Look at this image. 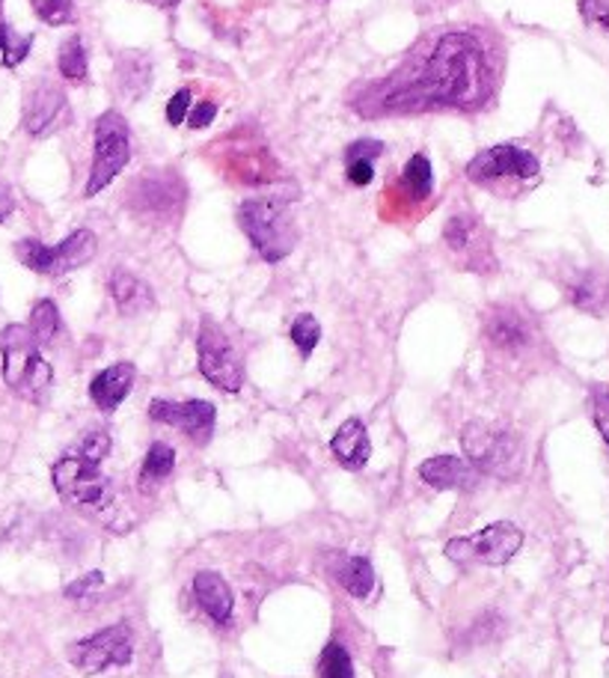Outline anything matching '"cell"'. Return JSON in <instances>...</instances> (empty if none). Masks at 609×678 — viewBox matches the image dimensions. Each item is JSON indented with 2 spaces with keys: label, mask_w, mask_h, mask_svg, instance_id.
Listing matches in <instances>:
<instances>
[{
  "label": "cell",
  "mask_w": 609,
  "mask_h": 678,
  "mask_svg": "<svg viewBox=\"0 0 609 678\" xmlns=\"http://www.w3.org/2000/svg\"><path fill=\"white\" fill-rule=\"evenodd\" d=\"M464 456L479 474L497 479H515L524 467V444L515 432L503 426H488L481 419L467 423L461 432Z\"/></svg>",
  "instance_id": "cell-5"
},
{
  "label": "cell",
  "mask_w": 609,
  "mask_h": 678,
  "mask_svg": "<svg viewBox=\"0 0 609 678\" xmlns=\"http://www.w3.org/2000/svg\"><path fill=\"white\" fill-rule=\"evenodd\" d=\"M568 297L571 304L582 313L600 316L609 304V283L607 277H600L598 271H580L577 277L568 283Z\"/></svg>",
  "instance_id": "cell-22"
},
{
  "label": "cell",
  "mask_w": 609,
  "mask_h": 678,
  "mask_svg": "<svg viewBox=\"0 0 609 678\" xmlns=\"http://www.w3.org/2000/svg\"><path fill=\"white\" fill-rule=\"evenodd\" d=\"M33 10L45 24L51 28H60V24H69L72 21V3L69 0H30Z\"/></svg>",
  "instance_id": "cell-33"
},
{
  "label": "cell",
  "mask_w": 609,
  "mask_h": 678,
  "mask_svg": "<svg viewBox=\"0 0 609 678\" xmlns=\"http://www.w3.org/2000/svg\"><path fill=\"white\" fill-rule=\"evenodd\" d=\"M541 164L532 152L511 143H499V146L481 149L479 155L467 164V179L476 185H511V182H529L538 179Z\"/></svg>",
  "instance_id": "cell-9"
},
{
  "label": "cell",
  "mask_w": 609,
  "mask_h": 678,
  "mask_svg": "<svg viewBox=\"0 0 609 678\" xmlns=\"http://www.w3.org/2000/svg\"><path fill=\"white\" fill-rule=\"evenodd\" d=\"M74 449L83 453V456L99 458V462H102V458L111 453V435H108V432H90V435L81 437V444L74 446Z\"/></svg>",
  "instance_id": "cell-34"
},
{
  "label": "cell",
  "mask_w": 609,
  "mask_h": 678,
  "mask_svg": "<svg viewBox=\"0 0 609 678\" xmlns=\"http://www.w3.org/2000/svg\"><path fill=\"white\" fill-rule=\"evenodd\" d=\"M380 152H384V143H380V140H354L348 152H345V176H348L352 185H372V179H375V159H378Z\"/></svg>",
  "instance_id": "cell-23"
},
{
  "label": "cell",
  "mask_w": 609,
  "mask_h": 678,
  "mask_svg": "<svg viewBox=\"0 0 609 678\" xmlns=\"http://www.w3.org/2000/svg\"><path fill=\"white\" fill-rule=\"evenodd\" d=\"M108 289H111L113 304H116L122 316H138V313H146V310L155 304L152 289L125 269L113 271L111 280H108Z\"/></svg>",
  "instance_id": "cell-21"
},
{
  "label": "cell",
  "mask_w": 609,
  "mask_h": 678,
  "mask_svg": "<svg viewBox=\"0 0 609 678\" xmlns=\"http://www.w3.org/2000/svg\"><path fill=\"white\" fill-rule=\"evenodd\" d=\"M322 340V325L315 322V316H297L295 325H292V343L297 345L301 357H309L315 352V345Z\"/></svg>",
  "instance_id": "cell-32"
},
{
  "label": "cell",
  "mask_w": 609,
  "mask_h": 678,
  "mask_svg": "<svg viewBox=\"0 0 609 678\" xmlns=\"http://www.w3.org/2000/svg\"><path fill=\"white\" fill-rule=\"evenodd\" d=\"M95 251H99V242H95L93 230H74L60 244H42L37 239H24L16 244V256L21 265L45 277H60V274L81 269L93 260Z\"/></svg>",
  "instance_id": "cell-6"
},
{
  "label": "cell",
  "mask_w": 609,
  "mask_h": 678,
  "mask_svg": "<svg viewBox=\"0 0 609 678\" xmlns=\"http://www.w3.org/2000/svg\"><path fill=\"white\" fill-rule=\"evenodd\" d=\"M60 327H63V322H60V310H57L54 301H48V297L45 301H39L37 307H33V313H30V322H28V331L33 334L39 348L54 343L57 334H60Z\"/></svg>",
  "instance_id": "cell-27"
},
{
  "label": "cell",
  "mask_w": 609,
  "mask_h": 678,
  "mask_svg": "<svg viewBox=\"0 0 609 678\" xmlns=\"http://www.w3.org/2000/svg\"><path fill=\"white\" fill-rule=\"evenodd\" d=\"M238 223L265 262L286 260L295 251V217L283 196H253L238 209Z\"/></svg>",
  "instance_id": "cell-3"
},
{
  "label": "cell",
  "mask_w": 609,
  "mask_h": 678,
  "mask_svg": "<svg viewBox=\"0 0 609 678\" xmlns=\"http://www.w3.org/2000/svg\"><path fill=\"white\" fill-rule=\"evenodd\" d=\"M113 78H116V87L125 99H140L146 95L149 81H152V65H149L146 54H120L116 60V69H113Z\"/></svg>",
  "instance_id": "cell-24"
},
{
  "label": "cell",
  "mask_w": 609,
  "mask_h": 678,
  "mask_svg": "<svg viewBox=\"0 0 609 678\" xmlns=\"http://www.w3.org/2000/svg\"><path fill=\"white\" fill-rule=\"evenodd\" d=\"M214 113H217V104L214 102H200L194 108V111L187 113V125H191V129H205V125H209V122L214 120Z\"/></svg>",
  "instance_id": "cell-39"
},
{
  "label": "cell",
  "mask_w": 609,
  "mask_h": 678,
  "mask_svg": "<svg viewBox=\"0 0 609 678\" xmlns=\"http://www.w3.org/2000/svg\"><path fill=\"white\" fill-rule=\"evenodd\" d=\"M494 93V69L485 48L470 33H449L423 60L402 90L387 95L389 111H476Z\"/></svg>",
  "instance_id": "cell-1"
},
{
  "label": "cell",
  "mask_w": 609,
  "mask_h": 678,
  "mask_svg": "<svg viewBox=\"0 0 609 678\" xmlns=\"http://www.w3.org/2000/svg\"><path fill=\"white\" fill-rule=\"evenodd\" d=\"M194 598L196 605L203 607L214 623L226 625L232 619V607H235L232 589L217 571H200V575L194 577Z\"/></svg>",
  "instance_id": "cell-20"
},
{
  "label": "cell",
  "mask_w": 609,
  "mask_h": 678,
  "mask_svg": "<svg viewBox=\"0 0 609 678\" xmlns=\"http://www.w3.org/2000/svg\"><path fill=\"white\" fill-rule=\"evenodd\" d=\"M524 548V533L511 520H497L476 536L446 542V557L461 566H506Z\"/></svg>",
  "instance_id": "cell-8"
},
{
  "label": "cell",
  "mask_w": 609,
  "mask_h": 678,
  "mask_svg": "<svg viewBox=\"0 0 609 678\" xmlns=\"http://www.w3.org/2000/svg\"><path fill=\"white\" fill-rule=\"evenodd\" d=\"M318 676L322 678H354L352 655L342 649L339 642H327V649L322 651V660H318Z\"/></svg>",
  "instance_id": "cell-30"
},
{
  "label": "cell",
  "mask_w": 609,
  "mask_h": 678,
  "mask_svg": "<svg viewBox=\"0 0 609 678\" xmlns=\"http://www.w3.org/2000/svg\"><path fill=\"white\" fill-rule=\"evenodd\" d=\"M419 476H423V483H428L437 492H467L479 483V470L458 456L428 458L419 467Z\"/></svg>",
  "instance_id": "cell-16"
},
{
  "label": "cell",
  "mask_w": 609,
  "mask_h": 678,
  "mask_svg": "<svg viewBox=\"0 0 609 678\" xmlns=\"http://www.w3.org/2000/svg\"><path fill=\"white\" fill-rule=\"evenodd\" d=\"M185 182L173 173V170H161V173H149L138 179L129 191V203L134 214L143 221L164 223L173 221L185 209Z\"/></svg>",
  "instance_id": "cell-10"
},
{
  "label": "cell",
  "mask_w": 609,
  "mask_h": 678,
  "mask_svg": "<svg viewBox=\"0 0 609 678\" xmlns=\"http://www.w3.org/2000/svg\"><path fill=\"white\" fill-rule=\"evenodd\" d=\"M149 417L164 426H173L179 432H185L194 444H209L214 435V411L212 402L205 399H191V402H170V399H155L149 405Z\"/></svg>",
  "instance_id": "cell-13"
},
{
  "label": "cell",
  "mask_w": 609,
  "mask_h": 678,
  "mask_svg": "<svg viewBox=\"0 0 609 678\" xmlns=\"http://www.w3.org/2000/svg\"><path fill=\"white\" fill-rule=\"evenodd\" d=\"M173 467H176V449L170 444L155 441V444L149 446L143 467H140V485H143V488H152V485H158L161 479L173 474Z\"/></svg>",
  "instance_id": "cell-26"
},
{
  "label": "cell",
  "mask_w": 609,
  "mask_h": 678,
  "mask_svg": "<svg viewBox=\"0 0 609 678\" xmlns=\"http://www.w3.org/2000/svg\"><path fill=\"white\" fill-rule=\"evenodd\" d=\"M104 584V575L102 571H93V575H83L78 577L74 584L65 586V598H83L87 593H93V589H99V586Z\"/></svg>",
  "instance_id": "cell-38"
},
{
  "label": "cell",
  "mask_w": 609,
  "mask_h": 678,
  "mask_svg": "<svg viewBox=\"0 0 609 678\" xmlns=\"http://www.w3.org/2000/svg\"><path fill=\"white\" fill-rule=\"evenodd\" d=\"M51 476H54V488L60 494V500L69 509L81 512V515H102V512L111 509L113 485L104 476L99 458H90L72 449L69 456L57 462Z\"/></svg>",
  "instance_id": "cell-4"
},
{
  "label": "cell",
  "mask_w": 609,
  "mask_h": 678,
  "mask_svg": "<svg viewBox=\"0 0 609 678\" xmlns=\"http://www.w3.org/2000/svg\"><path fill=\"white\" fill-rule=\"evenodd\" d=\"M69 120V102L57 84L39 78L24 93V129L30 138H45Z\"/></svg>",
  "instance_id": "cell-14"
},
{
  "label": "cell",
  "mask_w": 609,
  "mask_h": 678,
  "mask_svg": "<svg viewBox=\"0 0 609 678\" xmlns=\"http://www.w3.org/2000/svg\"><path fill=\"white\" fill-rule=\"evenodd\" d=\"M134 378H138V370L131 363H113L90 382V399L99 411H116L134 387Z\"/></svg>",
  "instance_id": "cell-18"
},
{
  "label": "cell",
  "mask_w": 609,
  "mask_h": 678,
  "mask_svg": "<svg viewBox=\"0 0 609 678\" xmlns=\"http://www.w3.org/2000/svg\"><path fill=\"white\" fill-rule=\"evenodd\" d=\"M12 212H16V196H12V188L7 185V182H0V223L7 221Z\"/></svg>",
  "instance_id": "cell-40"
},
{
  "label": "cell",
  "mask_w": 609,
  "mask_h": 678,
  "mask_svg": "<svg viewBox=\"0 0 609 678\" xmlns=\"http://www.w3.org/2000/svg\"><path fill=\"white\" fill-rule=\"evenodd\" d=\"M591 417H595V426H598V432L609 444V391H595V396H591Z\"/></svg>",
  "instance_id": "cell-36"
},
{
  "label": "cell",
  "mask_w": 609,
  "mask_h": 678,
  "mask_svg": "<svg viewBox=\"0 0 609 678\" xmlns=\"http://www.w3.org/2000/svg\"><path fill=\"white\" fill-rule=\"evenodd\" d=\"M396 188L398 194L407 196L410 203H423V200H428L434 188L432 164H428V159H425V155H414V159L407 161L405 173H402Z\"/></svg>",
  "instance_id": "cell-25"
},
{
  "label": "cell",
  "mask_w": 609,
  "mask_h": 678,
  "mask_svg": "<svg viewBox=\"0 0 609 678\" xmlns=\"http://www.w3.org/2000/svg\"><path fill=\"white\" fill-rule=\"evenodd\" d=\"M131 159V131L129 122L122 120L116 111H108L95 122V149H93V170L83 188V196L102 194L113 179L120 176Z\"/></svg>",
  "instance_id": "cell-7"
},
{
  "label": "cell",
  "mask_w": 609,
  "mask_h": 678,
  "mask_svg": "<svg viewBox=\"0 0 609 678\" xmlns=\"http://www.w3.org/2000/svg\"><path fill=\"white\" fill-rule=\"evenodd\" d=\"M30 42H33V37H19L10 24L0 21V51H3V65L7 69H16L28 57Z\"/></svg>",
  "instance_id": "cell-31"
},
{
  "label": "cell",
  "mask_w": 609,
  "mask_h": 678,
  "mask_svg": "<svg viewBox=\"0 0 609 678\" xmlns=\"http://www.w3.org/2000/svg\"><path fill=\"white\" fill-rule=\"evenodd\" d=\"M580 16L589 21L591 28L609 33V0H580Z\"/></svg>",
  "instance_id": "cell-35"
},
{
  "label": "cell",
  "mask_w": 609,
  "mask_h": 678,
  "mask_svg": "<svg viewBox=\"0 0 609 678\" xmlns=\"http://www.w3.org/2000/svg\"><path fill=\"white\" fill-rule=\"evenodd\" d=\"M187 113H191V90H179L166 104V120H170V125H182Z\"/></svg>",
  "instance_id": "cell-37"
},
{
  "label": "cell",
  "mask_w": 609,
  "mask_h": 678,
  "mask_svg": "<svg viewBox=\"0 0 609 678\" xmlns=\"http://www.w3.org/2000/svg\"><path fill=\"white\" fill-rule=\"evenodd\" d=\"M149 3H155V7H164L166 10V7H176L179 0H149Z\"/></svg>",
  "instance_id": "cell-41"
},
{
  "label": "cell",
  "mask_w": 609,
  "mask_h": 678,
  "mask_svg": "<svg viewBox=\"0 0 609 678\" xmlns=\"http://www.w3.org/2000/svg\"><path fill=\"white\" fill-rule=\"evenodd\" d=\"M196 354H200V372L209 384H214L223 393H238L244 384V363L230 336L223 334L214 322H203L200 336H196Z\"/></svg>",
  "instance_id": "cell-11"
},
{
  "label": "cell",
  "mask_w": 609,
  "mask_h": 678,
  "mask_svg": "<svg viewBox=\"0 0 609 678\" xmlns=\"http://www.w3.org/2000/svg\"><path fill=\"white\" fill-rule=\"evenodd\" d=\"M131 658H134V642H131V628L125 623L102 628L93 637H83L69 646V660L87 676L104 672L108 667H125Z\"/></svg>",
  "instance_id": "cell-12"
},
{
  "label": "cell",
  "mask_w": 609,
  "mask_h": 678,
  "mask_svg": "<svg viewBox=\"0 0 609 678\" xmlns=\"http://www.w3.org/2000/svg\"><path fill=\"white\" fill-rule=\"evenodd\" d=\"M327 575L352 595V598H369L375 589V568L366 557H348V554H327Z\"/></svg>",
  "instance_id": "cell-17"
},
{
  "label": "cell",
  "mask_w": 609,
  "mask_h": 678,
  "mask_svg": "<svg viewBox=\"0 0 609 678\" xmlns=\"http://www.w3.org/2000/svg\"><path fill=\"white\" fill-rule=\"evenodd\" d=\"M444 239L455 253L473 251V247H476V242H479V221H476V217H473V214H467V212L453 214V217L446 221Z\"/></svg>",
  "instance_id": "cell-28"
},
{
  "label": "cell",
  "mask_w": 609,
  "mask_h": 678,
  "mask_svg": "<svg viewBox=\"0 0 609 678\" xmlns=\"http://www.w3.org/2000/svg\"><path fill=\"white\" fill-rule=\"evenodd\" d=\"M57 65H60V74H63L65 81L81 84L83 78H87V48H83L81 37L65 39L63 45H60V54H57Z\"/></svg>",
  "instance_id": "cell-29"
},
{
  "label": "cell",
  "mask_w": 609,
  "mask_h": 678,
  "mask_svg": "<svg viewBox=\"0 0 609 678\" xmlns=\"http://www.w3.org/2000/svg\"><path fill=\"white\" fill-rule=\"evenodd\" d=\"M0 357H3V382L10 384L21 399L45 402L54 372L51 363L39 354V345L24 325H10L0 331Z\"/></svg>",
  "instance_id": "cell-2"
},
{
  "label": "cell",
  "mask_w": 609,
  "mask_h": 678,
  "mask_svg": "<svg viewBox=\"0 0 609 678\" xmlns=\"http://www.w3.org/2000/svg\"><path fill=\"white\" fill-rule=\"evenodd\" d=\"M331 449L333 456L342 462V467L361 470V467H366V462H369L372 456L369 432H366V426H363L361 419H345L339 426V432L333 435Z\"/></svg>",
  "instance_id": "cell-19"
},
{
  "label": "cell",
  "mask_w": 609,
  "mask_h": 678,
  "mask_svg": "<svg viewBox=\"0 0 609 678\" xmlns=\"http://www.w3.org/2000/svg\"><path fill=\"white\" fill-rule=\"evenodd\" d=\"M485 340L497 352L517 354L532 343V325L515 307H497L490 310L488 318H485Z\"/></svg>",
  "instance_id": "cell-15"
}]
</instances>
